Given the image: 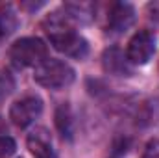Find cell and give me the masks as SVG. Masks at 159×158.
Segmentation results:
<instances>
[{
	"label": "cell",
	"instance_id": "6da1fadb",
	"mask_svg": "<svg viewBox=\"0 0 159 158\" xmlns=\"http://www.w3.org/2000/svg\"><path fill=\"white\" fill-rule=\"evenodd\" d=\"M48 48L39 37H22L9 48V60L17 67H37L46 60Z\"/></svg>",
	"mask_w": 159,
	"mask_h": 158
},
{
	"label": "cell",
	"instance_id": "7a4b0ae2",
	"mask_svg": "<svg viewBox=\"0 0 159 158\" xmlns=\"http://www.w3.org/2000/svg\"><path fill=\"white\" fill-rule=\"evenodd\" d=\"M34 78L37 84L50 87V89H59L74 82V69L59 60H44L41 65L35 67Z\"/></svg>",
	"mask_w": 159,
	"mask_h": 158
},
{
	"label": "cell",
	"instance_id": "3957f363",
	"mask_svg": "<svg viewBox=\"0 0 159 158\" xmlns=\"http://www.w3.org/2000/svg\"><path fill=\"white\" fill-rule=\"evenodd\" d=\"M48 39L52 43V47L56 50H59L61 54L69 56V58H85L89 52V45L80 34L74 30H57V32H50Z\"/></svg>",
	"mask_w": 159,
	"mask_h": 158
},
{
	"label": "cell",
	"instance_id": "277c9868",
	"mask_svg": "<svg viewBox=\"0 0 159 158\" xmlns=\"http://www.w3.org/2000/svg\"><path fill=\"white\" fill-rule=\"evenodd\" d=\"M43 112V101L35 95L24 97L17 102L11 104L9 108V119L13 121V125H17L19 128H26L28 125H32Z\"/></svg>",
	"mask_w": 159,
	"mask_h": 158
},
{
	"label": "cell",
	"instance_id": "5b68a950",
	"mask_svg": "<svg viewBox=\"0 0 159 158\" xmlns=\"http://www.w3.org/2000/svg\"><path fill=\"white\" fill-rule=\"evenodd\" d=\"M154 50H156V39H154V36L150 32H146V30H141L128 43L126 58H128L129 63L143 65V63H146L152 58Z\"/></svg>",
	"mask_w": 159,
	"mask_h": 158
},
{
	"label": "cell",
	"instance_id": "8992f818",
	"mask_svg": "<svg viewBox=\"0 0 159 158\" xmlns=\"http://www.w3.org/2000/svg\"><path fill=\"white\" fill-rule=\"evenodd\" d=\"M107 21H109V28L113 32H124V30H128L133 24L135 9L128 2H117V4H113V7L109 11V19Z\"/></svg>",
	"mask_w": 159,
	"mask_h": 158
},
{
	"label": "cell",
	"instance_id": "52a82bcc",
	"mask_svg": "<svg viewBox=\"0 0 159 158\" xmlns=\"http://www.w3.org/2000/svg\"><path fill=\"white\" fill-rule=\"evenodd\" d=\"M28 149L35 158H56L52 151V140L46 128H35L30 136H28Z\"/></svg>",
	"mask_w": 159,
	"mask_h": 158
},
{
	"label": "cell",
	"instance_id": "ba28073f",
	"mask_svg": "<svg viewBox=\"0 0 159 158\" xmlns=\"http://www.w3.org/2000/svg\"><path fill=\"white\" fill-rule=\"evenodd\" d=\"M56 126L59 130V134L65 138V140H72V134H74V123H72V114H70V106L67 102L59 104L57 110H56Z\"/></svg>",
	"mask_w": 159,
	"mask_h": 158
},
{
	"label": "cell",
	"instance_id": "9c48e42d",
	"mask_svg": "<svg viewBox=\"0 0 159 158\" xmlns=\"http://www.w3.org/2000/svg\"><path fill=\"white\" fill-rule=\"evenodd\" d=\"M104 69L109 71V73H113V75H119V77L129 75L128 63H126L124 56L120 54L117 48L106 50V54H104Z\"/></svg>",
	"mask_w": 159,
	"mask_h": 158
},
{
	"label": "cell",
	"instance_id": "30bf717a",
	"mask_svg": "<svg viewBox=\"0 0 159 158\" xmlns=\"http://www.w3.org/2000/svg\"><path fill=\"white\" fill-rule=\"evenodd\" d=\"M15 141L9 136H0V158H9L15 155Z\"/></svg>",
	"mask_w": 159,
	"mask_h": 158
},
{
	"label": "cell",
	"instance_id": "8fae6325",
	"mask_svg": "<svg viewBox=\"0 0 159 158\" xmlns=\"http://www.w3.org/2000/svg\"><path fill=\"white\" fill-rule=\"evenodd\" d=\"M143 158H159V138H156V140H152V141L146 143Z\"/></svg>",
	"mask_w": 159,
	"mask_h": 158
},
{
	"label": "cell",
	"instance_id": "7c38bea8",
	"mask_svg": "<svg viewBox=\"0 0 159 158\" xmlns=\"http://www.w3.org/2000/svg\"><path fill=\"white\" fill-rule=\"evenodd\" d=\"M7 19H11V17H9V15L0 13V41H2V37H4L7 32H11L9 28L13 26V22H7Z\"/></svg>",
	"mask_w": 159,
	"mask_h": 158
},
{
	"label": "cell",
	"instance_id": "4fadbf2b",
	"mask_svg": "<svg viewBox=\"0 0 159 158\" xmlns=\"http://www.w3.org/2000/svg\"><path fill=\"white\" fill-rule=\"evenodd\" d=\"M11 86H13V84H11L9 77H7V73H6V75H4V73H0V95L7 93Z\"/></svg>",
	"mask_w": 159,
	"mask_h": 158
}]
</instances>
